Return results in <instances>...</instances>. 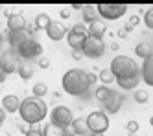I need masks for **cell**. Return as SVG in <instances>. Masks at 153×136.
Returning <instances> with one entry per match:
<instances>
[{"label":"cell","mask_w":153,"mask_h":136,"mask_svg":"<svg viewBox=\"0 0 153 136\" xmlns=\"http://www.w3.org/2000/svg\"><path fill=\"white\" fill-rule=\"evenodd\" d=\"M15 52L19 55V59H37L42 53V44L31 37L24 44H20L19 48H15Z\"/></svg>","instance_id":"5b68a950"},{"label":"cell","mask_w":153,"mask_h":136,"mask_svg":"<svg viewBox=\"0 0 153 136\" xmlns=\"http://www.w3.org/2000/svg\"><path fill=\"white\" fill-rule=\"evenodd\" d=\"M17 74L20 75V79H24V81H28V79H31V75H33V68H31L30 64H20Z\"/></svg>","instance_id":"4316f807"},{"label":"cell","mask_w":153,"mask_h":136,"mask_svg":"<svg viewBox=\"0 0 153 136\" xmlns=\"http://www.w3.org/2000/svg\"><path fill=\"white\" fill-rule=\"evenodd\" d=\"M24 136H42V131H39V129H35V127H31V129H28V131L24 132Z\"/></svg>","instance_id":"d6a6232c"},{"label":"cell","mask_w":153,"mask_h":136,"mask_svg":"<svg viewBox=\"0 0 153 136\" xmlns=\"http://www.w3.org/2000/svg\"><path fill=\"white\" fill-rule=\"evenodd\" d=\"M89 81H91V85H96V81H98V75H94V74H89Z\"/></svg>","instance_id":"8d00e7d4"},{"label":"cell","mask_w":153,"mask_h":136,"mask_svg":"<svg viewBox=\"0 0 153 136\" xmlns=\"http://www.w3.org/2000/svg\"><path fill=\"white\" fill-rule=\"evenodd\" d=\"M50 121L52 123H56V125L59 127H70L72 125V121H74V116H72V110L68 107H65V105H57V107H53L52 112H50Z\"/></svg>","instance_id":"ba28073f"},{"label":"cell","mask_w":153,"mask_h":136,"mask_svg":"<svg viewBox=\"0 0 153 136\" xmlns=\"http://www.w3.org/2000/svg\"><path fill=\"white\" fill-rule=\"evenodd\" d=\"M133 98H135V101H137V103L144 105V103H148V99H149V94L146 92V90H135Z\"/></svg>","instance_id":"83f0119b"},{"label":"cell","mask_w":153,"mask_h":136,"mask_svg":"<svg viewBox=\"0 0 153 136\" xmlns=\"http://www.w3.org/2000/svg\"><path fill=\"white\" fill-rule=\"evenodd\" d=\"M122 103H124V96L120 94L118 90H113L111 98L103 103V109L109 112V114H116V112L120 110V107H122Z\"/></svg>","instance_id":"7c38bea8"},{"label":"cell","mask_w":153,"mask_h":136,"mask_svg":"<svg viewBox=\"0 0 153 136\" xmlns=\"http://www.w3.org/2000/svg\"><path fill=\"white\" fill-rule=\"evenodd\" d=\"M91 136H105V134H103V132H92Z\"/></svg>","instance_id":"7bdbcfd3"},{"label":"cell","mask_w":153,"mask_h":136,"mask_svg":"<svg viewBox=\"0 0 153 136\" xmlns=\"http://www.w3.org/2000/svg\"><path fill=\"white\" fill-rule=\"evenodd\" d=\"M98 79H100L105 86H109L113 81H116V77H114V74L111 72V68H103V70L100 72V75H98Z\"/></svg>","instance_id":"d4e9b609"},{"label":"cell","mask_w":153,"mask_h":136,"mask_svg":"<svg viewBox=\"0 0 153 136\" xmlns=\"http://www.w3.org/2000/svg\"><path fill=\"white\" fill-rule=\"evenodd\" d=\"M144 24L148 30H153V7H149L144 13Z\"/></svg>","instance_id":"f546056e"},{"label":"cell","mask_w":153,"mask_h":136,"mask_svg":"<svg viewBox=\"0 0 153 136\" xmlns=\"http://www.w3.org/2000/svg\"><path fill=\"white\" fill-rule=\"evenodd\" d=\"M42 136H67V129L48 121V123H45V127H42Z\"/></svg>","instance_id":"d6986e66"},{"label":"cell","mask_w":153,"mask_h":136,"mask_svg":"<svg viewBox=\"0 0 153 136\" xmlns=\"http://www.w3.org/2000/svg\"><path fill=\"white\" fill-rule=\"evenodd\" d=\"M149 125H151V127H153V116H151V118H149Z\"/></svg>","instance_id":"f6af8a7d"},{"label":"cell","mask_w":153,"mask_h":136,"mask_svg":"<svg viewBox=\"0 0 153 136\" xmlns=\"http://www.w3.org/2000/svg\"><path fill=\"white\" fill-rule=\"evenodd\" d=\"M126 35H127V31H126L124 28H122V30H120V31H118V37H126Z\"/></svg>","instance_id":"ab89813d"},{"label":"cell","mask_w":153,"mask_h":136,"mask_svg":"<svg viewBox=\"0 0 153 136\" xmlns=\"http://www.w3.org/2000/svg\"><path fill=\"white\" fill-rule=\"evenodd\" d=\"M0 107H2L7 114H15V112H19V109H20V99L15 94H7V96L2 98V105Z\"/></svg>","instance_id":"e0dca14e"},{"label":"cell","mask_w":153,"mask_h":136,"mask_svg":"<svg viewBox=\"0 0 153 136\" xmlns=\"http://www.w3.org/2000/svg\"><path fill=\"white\" fill-rule=\"evenodd\" d=\"M87 37H89L87 33H79V31L70 30V31H68V35H67V42H68V46H70L72 50H83Z\"/></svg>","instance_id":"4fadbf2b"},{"label":"cell","mask_w":153,"mask_h":136,"mask_svg":"<svg viewBox=\"0 0 153 136\" xmlns=\"http://www.w3.org/2000/svg\"><path fill=\"white\" fill-rule=\"evenodd\" d=\"M59 17L65 18V20L70 18V9H68V7H63V9H61V13H59Z\"/></svg>","instance_id":"d590c367"},{"label":"cell","mask_w":153,"mask_h":136,"mask_svg":"<svg viewBox=\"0 0 153 136\" xmlns=\"http://www.w3.org/2000/svg\"><path fill=\"white\" fill-rule=\"evenodd\" d=\"M140 75H142V81L148 86H153V55L144 59V63L140 66Z\"/></svg>","instance_id":"2e32d148"},{"label":"cell","mask_w":153,"mask_h":136,"mask_svg":"<svg viewBox=\"0 0 153 136\" xmlns=\"http://www.w3.org/2000/svg\"><path fill=\"white\" fill-rule=\"evenodd\" d=\"M70 129L74 131V134H76V136H85V134H91V132H89V127H87V121H85V120H81V118H74V121H72Z\"/></svg>","instance_id":"ffe728a7"},{"label":"cell","mask_w":153,"mask_h":136,"mask_svg":"<svg viewBox=\"0 0 153 136\" xmlns=\"http://www.w3.org/2000/svg\"><path fill=\"white\" fill-rule=\"evenodd\" d=\"M0 129H2V123H0Z\"/></svg>","instance_id":"bcb514c9"},{"label":"cell","mask_w":153,"mask_h":136,"mask_svg":"<svg viewBox=\"0 0 153 136\" xmlns=\"http://www.w3.org/2000/svg\"><path fill=\"white\" fill-rule=\"evenodd\" d=\"M111 94H113V90L109 88V86H105V85H102V86H98V88L94 90V98H96L98 101H100L102 105L105 103V101H107L109 98H111Z\"/></svg>","instance_id":"7402d4cb"},{"label":"cell","mask_w":153,"mask_h":136,"mask_svg":"<svg viewBox=\"0 0 153 136\" xmlns=\"http://www.w3.org/2000/svg\"><path fill=\"white\" fill-rule=\"evenodd\" d=\"M87 127H89V132H105L109 129V116L103 110H92L89 116L85 118Z\"/></svg>","instance_id":"277c9868"},{"label":"cell","mask_w":153,"mask_h":136,"mask_svg":"<svg viewBox=\"0 0 153 136\" xmlns=\"http://www.w3.org/2000/svg\"><path fill=\"white\" fill-rule=\"evenodd\" d=\"M111 72L114 74L116 81H120V79H131V77H137L140 75V68L138 64L127 57V55H116V57L111 61Z\"/></svg>","instance_id":"3957f363"},{"label":"cell","mask_w":153,"mask_h":136,"mask_svg":"<svg viewBox=\"0 0 153 136\" xmlns=\"http://www.w3.org/2000/svg\"><path fill=\"white\" fill-rule=\"evenodd\" d=\"M70 7H72V9H78V11H81V9H83V4H72Z\"/></svg>","instance_id":"f35d334b"},{"label":"cell","mask_w":153,"mask_h":136,"mask_svg":"<svg viewBox=\"0 0 153 136\" xmlns=\"http://www.w3.org/2000/svg\"><path fill=\"white\" fill-rule=\"evenodd\" d=\"M4 79H6V75L2 74V70H0V81H4Z\"/></svg>","instance_id":"ee69618b"},{"label":"cell","mask_w":153,"mask_h":136,"mask_svg":"<svg viewBox=\"0 0 153 136\" xmlns=\"http://www.w3.org/2000/svg\"><path fill=\"white\" fill-rule=\"evenodd\" d=\"M98 15H100L103 20H118L120 17L126 15L127 6L126 4H98Z\"/></svg>","instance_id":"52a82bcc"},{"label":"cell","mask_w":153,"mask_h":136,"mask_svg":"<svg viewBox=\"0 0 153 136\" xmlns=\"http://www.w3.org/2000/svg\"><path fill=\"white\" fill-rule=\"evenodd\" d=\"M85 136H91V134H85Z\"/></svg>","instance_id":"7dc6e473"},{"label":"cell","mask_w":153,"mask_h":136,"mask_svg":"<svg viewBox=\"0 0 153 136\" xmlns=\"http://www.w3.org/2000/svg\"><path fill=\"white\" fill-rule=\"evenodd\" d=\"M7 30L9 31H22L26 30V18L22 13H11L7 17Z\"/></svg>","instance_id":"5bb4252c"},{"label":"cell","mask_w":153,"mask_h":136,"mask_svg":"<svg viewBox=\"0 0 153 136\" xmlns=\"http://www.w3.org/2000/svg\"><path fill=\"white\" fill-rule=\"evenodd\" d=\"M81 17H83V24H92L94 20H98V9L92 4H85L81 9Z\"/></svg>","instance_id":"ac0fdd59"},{"label":"cell","mask_w":153,"mask_h":136,"mask_svg":"<svg viewBox=\"0 0 153 136\" xmlns=\"http://www.w3.org/2000/svg\"><path fill=\"white\" fill-rule=\"evenodd\" d=\"M74 31H79V33H87V26L83 24V22H76V24L72 26Z\"/></svg>","instance_id":"1f68e13d"},{"label":"cell","mask_w":153,"mask_h":136,"mask_svg":"<svg viewBox=\"0 0 153 136\" xmlns=\"http://www.w3.org/2000/svg\"><path fill=\"white\" fill-rule=\"evenodd\" d=\"M135 53L138 55V59H148V57H151V55H153V50L149 48V44L140 42V44H137V46H135Z\"/></svg>","instance_id":"603a6c76"},{"label":"cell","mask_w":153,"mask_h":136,"mask_svg":"<svg viewBox=\"0 0 153 136\" xmlns=\"http://www.w3.org/2000/svg\"><path fill=\"white\" fill-rule=\"evenodd\" d=\"M19 112H20V118H22L24 123L35 127L37 123H41L42 120L46 118L48 107H46V103H45V99H42V98L28 96V98H24L22 101H20Z\"/></svg>","instance_id":"6da1fadb"},{"label":"cell","mask_w":153,"mask_h":136,"mask_svg":"<svg viewBox=\"0 0 153 136\" xmlns=\"http://www.w3.org/2000/svg\"><path fill=\"white\" fill-rule=\"evenodd\" d=\"M140 81H142V75L131 77V79H120V81H116V83H118L120 88H124V90H135Z\"/></svg>","instance_id":"44dd1931"},{"label":"cell","mask_w":153,"mask_h":136,"mask_svg":"<svg viewBox=\"0 0 153 136\" xmlns=\"http://www.w3.org/2000/svg\"><path fill=\"white\" fill-rule=\"evenodd\" d=\"M105 31H107V24H105V20H102V18H98V20L92 22V24L87 26V35H89V37L103 39Z\"/></svg>","instance_id":"9a60e30c"},{"label":"cell","mask_w":153,"mask_h":136,"mask_svg":"<svg viewBox=\"0 0 153 136\" xmlns=\"http://www.w3.org/2000/svg\"><path fill=\"white\" fill-rule=\"evenodd\" d=\"M31 92H33V94H31V96H35V98H45L46 94H48V86L45 85V83H35L33 86H31Z\"/></svg>","instance_id":"484cf974"},{"label":"cell","mask_w":153,"mask_h":136,"mask_svg":"<svg viewBox=\"0 0 153 136\" xmlns=\"http://www.w3.org/2000/svg\"><path fill=\"white\" fill-rule=\"evenodd\" d=\"M61 86L68 96H83L89 92V88L92 86L89 81V74L81 68H70L65 72L61 79Z\"/></svg>","instance_id":"7a4b0ae2"},{"label":"cell","mask_w":153,"mask_h":136,"mask_svg":"<svg viewBox=\"0 0 153 136\" xmlns=\"http://www.w3.org/2000/svg\"><path fill=\"white\" fill-rule=\"evenodd\" d=\"M68 28L63 24V22H57V20H52V24L46 28V37L50 39V41H56V42H59V41H63L65 37L68 35Z\"/></svg>","instance_id":"30bf717a"},{"label":"cell","mask_w":153,"mask_h":136,"mask_svg":"<svg viewBox=\"0 0 153 136\" xmlns=\"http://www.w3.org/2000/svg\"><path fill=\"white\" fill-rule=\"evenodd\" d=\"M85 55H83V52L81 50H72V59L74 61H79V59H83Z\"/></svg>","instance_id":"e575fe53"},{"label":"cell","mask_w":153,"mask_h":136,"mask_svg":"<svg viewBox=\"0 0 153 136\" xmlns=\"http://www.w3.org/2000/svg\"><path fill=\"white\" fill-rule=\"evenodd\" d=\"M52 24V20H50V15L48 13H39L37 17H35V28L37 30H45L46 31V28Z\"/></svg>","instance_id":"cb8c5ba5"},{"label":"cell","mask_w":153,"mask_h":136,"mask_svg":"<svg viewBox=\"0 0 153 136\" xmlns=\"http://www.w3.org/2000/svg\"><path fill=\"white\" fill-rule=\"evenodd\" d=\"M138 127H140V125H138V121H135V120H131V121H127V123H126V129H127L131 134L138 132Z\"/></svg>","instance_id":"4dcf8cb0"},{"label":"cell","mask_w":153,"mask_h":136,"mask_svg":"<svg viewBox=\"0 0 153 136\" xmlns=\"http://www.w3.org/2000/svg\"><path fill=\"white\" fill-rule=\"evenodd\" d=\"M28 39H31V33L28 30H22V31H7L6 35V41L9 42L11 48H19L20 44H24Z\"/></svg>","instance_id":"8fae6325"},{"label":"cell","mask_w":153,"mask_h":136,"mask_svg":"<svg viewBox=\"0 0 153 136\" xmlns=\"http://www.w3.org/2000/svg\"><path fill=\"white\" fill-rule=\"evenodd\" d=\"M2 44H4V35L0 33V48H2Z\"/></svg>","instance_id":"b9f144b4"},{"label":"cell","mask_w":153,"mask_h":136,"mask_svg":"<svg viewBox=\"0 0 153 136\" xmlns=\"http://www.w3.org/2000/svg\"><path fill=\"white\" fill-rule=\"evenodd\" d=\"M19 55L15 50H9V52H4L2 55H0V70H2V74L7 77L9 74H13L19 70Z\"/></svg>","instance_id":"9c48e42d"},{"label":"cell","mask_w":153,"mask_h":136,"mask_svg":"<svg viewBox=\"0 0 153 136\" xmlns=\"http://www.w3.org/2000/svg\"><path fill=\"white\" fill-rule=\"evenodd\" d=\"M138 24H140V17H138V15H131V17H129V20H127V24H126V28H124V30H126V31L129 33V31H133V30H135V28H137Z\"/></svg>","instance_id":"f1b7e54d"},{"label":"cell","mask_w":153,"mask_h":136,"mask_svg":"<svg viewBox=\"0 0 153 136\" xmlns=\"http://www.w3.org/2000/svg\"><path fill=\"white\" fill-rule=\"evenodd\" d=\"M105 42L103 39H96V37H87L85 41V46H83V55L85 57H89V59H100L105 55Z\"/></svg>","instance_id":"8992f818"},{"label":"cell","mask_w":153,"mask_h":136,"mask_svg":"<svg viewBox=\"0 0 153 136\" xmlns=\"http://www.w3.org/2000/svg\"><path fill=\"white\" fill-rule=\"evenodd\" d=\"M37 64L41 66V68H50V59H46V57H39V61H37Z\"/></svg>","instance_id":"836d02e7"},{"label":"cell","mask_w":153,"mask_h":136,"mask_svg":"<svg viewBox=\"0 0 153 136\" xmlns=\"http://www.w3.org/2000/svg\"><path fill=\"white\" fill-rule=\"evenodd\" d=\"M67 136H76V134H74V131H72V129H68V127H67Z\"/></svg>","instance_id":"60d3db41"},{"label":"cell","mask_w":153,"mask_h":136,"mask_svg":"<svg viewBox=\"0 0 153 136\" xmlns=\"http://www.w3.org/2000/svg\"><path fill=\"white\" fill-rule=\"evenodd\" d=\"M4 120H6V110L0 107V123H4Z\"/></svg>","instance_id":"74e56055"}]
</instances>
